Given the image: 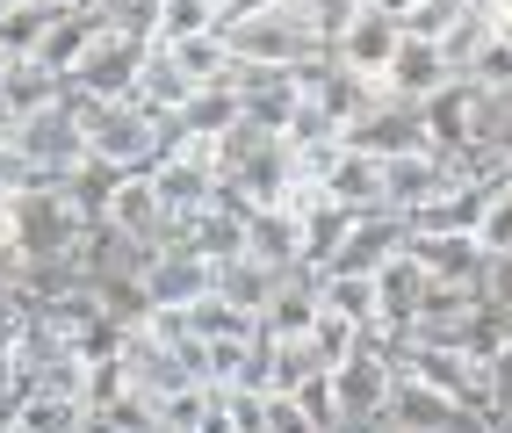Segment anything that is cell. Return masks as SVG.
<instances>
[{
  "label": "cell",
  "mask_w": 512,
  "mask_h": 433,
  "mask_svg": "<svg viewBox=\"0 0 512 433\" xmlns=\"http://www.w3.org/2000/svg\"><path fill=\"white\" fill-rule=\"evenodd\" d=\"M332 433H383L390 426V383H397V354L361 332L347 361H332Z\"/></svg>",
  "instance_id": "obj_1"
},
{
  "label": "cell",
  "mask_w": 512,
  "mask_h": 433,
  "mask_svg": "<svg viewBox=\"0 0 512 433\" xmlns=\"http://www.w3.org/2000/svg\"><path fill=\"white\" fill-rule=\"evenodd\" d=\"M80 130H87V159L116 166V174H145L174 145V123L138 109V102H80Z\"/></svg>",
  "instance_id": "obj_2"
},
{
  "label": "cell",
  "mask_w": 512,
  "mask_h": 433,
  "mask_svg": "<svg viewBox=\"0 0 512 433\" xmlns=\"http://www.w3.org/2000/svg\"><path fill=\"white\" fill-rule=\"evenodd\" d=\"M224 44L238 58V73H289V65H311L325 51L303 0H282V8H267L253 22H224Z\"/></svg>",
  "instance_id": "obj_3"
},
{
  "label": "cell",
  "mask_w": 512,
  "mask_h": 433,
  "mask_svg": "<svg viewBox=\"0 0 512 433\" xmlns=\"http://www.w3.org/2000/svg\"><path fill=\"white\" fill-rule=\"evenodd\" d=\"M0 203H8V239L22 246V260H73L87 217L65 188H15Z\"/></svg>",
  "instance_id": "obj_4"
},
{
  "label": "cell",
  "mask_w": 512,
  "mask_h": 433,
  "mask_svg": "<svg viewBox=\"0 0 512 433\" xmlns=\"http://www.w3.org/2000/svg\"><path fill=\"white\" fill-rule=\"evenodd\" d=\"M397 369H412L419 383H433L448 405L476 412V419H498L491 412V369H484V354H469V347H433V340H404L397 347Z\"/></svg>",
  "instance_id": "obj_5"
},
{
  "label": "cell",
  "mask_w": 512,
  "mask_h": 433,
  "mask_svg": "<svg viewBox=\"0 0 512 433\" xmlns=\"http://www.w3.org/2000/svg\"><path fill=\"white\" fill-rule=\"evenodd\" d=\"M138 65H145V37H123V29L101 15L87 58L65 73L73 87V102H130V87H138Z\"/></svg>",
  "instance_id": "obj_6"
},
{
  "label": "cell",
  "mask_w": 512,
  "mask_h": 433,
  "mask_svg": "<svg viewBox=\"0 0 512 433\" xmlns=\"http://www.w3.org/2000/svg\"><path fill=\"white\" fill-rule=\"evenodd\" d=\"M462 174H455V159L448 152H404V159H383V210L412 224L426 203H440V195H455Z\"/></svg>",
  "instance_id": "obj_7"
},
{
  "label": "cell",
  "mask_w": 512,
  "mask_h": 433,
  "mask_svg": "<svg viewBox=\"0 0 512 433\" xmlns=\"http://www.w3.org/2000/svg\"><path fill=\"white\" fill-rule=\"evenodd\" d=\"M419 123H426V145L433 152H469V145H484V87L476 80H448V87H433L426 102H412Z\"/></svg>",
  "instance_id": "obj_8"
},
{
  "label": "cell",
  "mask_w": 512,
  "mask_h": 433,
  "mask_svg": "<svg viewBox=\"0 0 512 433\" xmlns=\"http://www.w3.org/2000/svg\"><path fill=\"white\" fill-rule=\"evenodd\" d=\"M159 246H181V253H195V260H238L246 253V210H231L224 195H210L202 210H188V217H174L166 224V239Z\"/></svg>",
  "instance_id": "obj_9"
},
{
  "label": "cell",
  "mask_w": 512,
  "mask_h": 433,
  "mask_svg": "<svg viewBox=\"0 0 512 433\" xmlns=\"http://www.w3.org/2000/svg\"><path fill=\"white\" fill-rule=\"evenodd\" d=\"M339 145H354V152H375V159H404V152H426V123H419V109L412 102H375L339 130Z\"/></svg>",
  "instance_id": "obj_10"
},
{
  "label": "cell",
  "mask_w": 512,
  "mask_h": 433,
  "mask_svg": "<svg viewBox=\"0 0 512 433\" xmlns=\"http://www.w3.org/2000/svg\"><path fill=\"white\" fill-rule=\"evenodd\" d=\"M397 246H404V217H390V210H354L347 231H339V246H332V260H325L318 275H375Z\"/></svg>",
  "instance_id": "obj_11"
},
{
  "label": "cell",
  "mask_w": 512,
  "mask_h": 433,
  "mask_svg": "<svg viewBox=\"0 0 512 433\" xmlns=\"http://www.w3.org/2000/svg\"><path fill=\"white\" fill-rule=\"evenodd\" d=\"M397 37H404V29H397L383 8H361V15H354V22L325 44V58H332V65H347L354 80H383V65H390Z\"/></svg>",
  "instance_id": "obj_12"
},
{
  "label": "cell",
  "mask_w": 512,
  "mask_h": 433,
  "mask_svg": "<svg viewBox=\"0 0 512 433\" xmlns=\"http://www.w3.org/2000/svg\"><path fill=\"white\" fill-rule=\"evenodd\" d=\"M404 253L426 268V282L476 289V275H484V246H476V231H404Z\"/></svg>",
  "instance_id": "obj_13"
},
{
  "label": "cell",
  "mask_w": 512,
  "mask_h": 433,
  "mask_svg": "<svg viewBox=\"0 0 512 433\" xmlns=\"http://www.w3.org/2000/svg\"><path fill=\"white\" fill-rule=\"evenodd\" d=\"M94 224L123 231V239H145V246H159L174 217H166L159 188H152V174H116V188H109V203H101V217H94Z\"/></svg>",
  "instance_id": "obj_14"
},
{
  "label": "cell",
  "mask_w": 512,
  "mask_h": 433,
  "mask_svg": "<svg viewBox=\"0 0 512 433\" xmlns=\"http://www.w3.org/2000/svg\"><path fill=\"white\" fill-rule=\"evenodd\" d=\"M455 73H448V58H440V44H426V37H397V51H390V65H383V80H375V94L383 102H426L433 87H448Z\"/></svg>",
  "instance_id": "obj_15"
},
{
  "label": "cell",
  "mask_w": 512,
  "mask_h": 433,
  "mask_svg": "<svg viewBox=\"0 0 512 433\" xmlns=\"http://www.w3.org/2000/svg\"><path fill=\"white\" fill-rule=\"evenodd\" d=\"M94 29H101V8L87 0V8H51V22H44V37L29 44V65H44V73H73V65L87 58V44H94Z\"/></svg>",
  "instance_id": "obj_16"
},
{
  "label": "cell",
  "mask_w": 512,
  "mask_h": 433,
  "mask_svg": "<svg viewBox=\"0 0 512 433\" xmlns=\"http://www.w3.org/2000/svg\"><path fill=\"white\" fill-rule=\"evenodd\" d=\"M246 260H260L267 275H296L303 268V224L282 210V203H267L246 217Z\"/></svg>",
  "instance_id": "obj_17"
},
{
  "label": "cell",
  "mask_w": 512,
  "mask_h": 433,
  "mask_svg": "<svg viewBox=\"0 0 512 433\" xmlns=\"http://www.w3.org/2000/svg\"><path fill=\"white\" fill-rule=\"evenodd\" d=\"M318 188H325V203H339V210H383V159L339 145Z\"/></svg>",
  "instance_id": "obj_18"
},
{
  "label": "cell",
  "mask_w": 512,
  "mask_h": 433,
  "mask_svg": "<svg viewBox=\"0 0 512 433\" xmlns=\"http://www.w3.org/2000/svg\"><path fill=\"white\" fill-rule=\"evenodd\" d=\"M462 419V405H448L433 383H419L412 369H397V383H390V426L397 433H448Z\"/></svg>",
  "instance_id": "obj_19"
},
{
  "label": "cell",
  "mask_w": 512,
  "mask_h": 433,
  "mask_svg": "<svg viewBox=\"0 0 512 433\" xmlns=\"http://www.w3.org/2000/svg\"><path fill=\"white\" fill-rule=\"evenodd\" d=\"M311 318H318V275H311V268L282 275L275 296L260 304V332H267V340H303V332H311Z\"/></svg>",
  "instance_id": "obj_20"
},
{
  "label": "cell",
  "mask_w": 512,
  "mask_h": 433,
  "mask_svg": "<svg viewBox=\"0 0 512 433\" xmlns=\"http://www.w3.org/2000/svg\"><path fill=\"white\" fill-rule=\"evenodd\" d=\"M188 94H195V80H188L181 65H174V51H166V44H145V65H138V87H130V102L174 123Z\"/></svg>",
  "instance_id": "obj_21"
},
{
  "label": "cell",
  "mask_w": 512,
  "mask_h": 433,
  "mask_svg": "<svg viewBox=\"0 0 512 433\" xmlns=\"http://www.w3.org/2000/svg\"><path fill=\"white\" fill-rule=\"evenodd\" d=\"M202 289H210V260H195L181 246H159L145 260V296L152 304H195Z\"/></svg>",
  "instance_id": "obj_22"
},
{
  "label": "cell",
  "mask_w": 512,
  "mask_h": 433,
  "mask_svg": "<svg viewBox=\"0 0 512 433\" xmlns=\"http://www.w3.org/2000/svg\"><path fill=\"white\" fill-rule=\"evenodd\" d=\"M238 116H246V94H238V80H210V87H195L188 102H181L174 130H195V138H224Z\"/></svg>",
  "instance_id": "obj_23"
},
{
  "label": "cell",
  "mask_w": 512,
  "mask_h": 433,
  "mask_svg": "<svg viewBox=\"0 0 512 433\" xmlns=\"http://www.w3.org/2000/svg\"><path fill=\"white\" fill-rule=\"evenodd\" d=\"M174 51V65L195 80V87H210V80H238V58L224 44V29H202V37H181V44H166Z\"/></svg>",
  "instance_id": "obj_24"
},
{
  "label": "cell",
  "mask_w": 512,
  "mask_h": 433,
  "mask_svg": "<svg viewBox=\"0 0 512 433\" xmlns=\"http://www.w3.org/2000/svg\"><path fill=\"white\" fill-rule=\"evenodd\" d=\"M275 282H282V275H267L260 260H246V253H238V260H217V268H210V289L231 296V304H238V311H253V318H260L267 296H275Z\"/></svg>",
  "instance_id": "obj_25"
},
{
  "label": "cell",
  "mask_w": 512,
  "mask_h": 433,
  "mask_svg": "<svg viewBox=\"0 0 512 433\" xmlns=\"http://www.w3.org/2000/svg\"><path fill=\"white\" fill-rule=\"evenodd\" d=\"M188 332H195V340H246V332H260V318H253V311H238L231 296L202 289L195 304H188Z\"/></svg>",
  "instance_id": "obj_26"
},
{
  "label": "cell",
  "mask_w": 512,
  "mask_h": 433,
  "mask_svg": "<svg viewBox=\"0 0 512 433\" xmlns=\"http://www.w3.org/2000/svg\"><path fill=\"white\" fill-rule=\"evenodd\" d=\"M0 94H8V109H15V116H37V109L65 102V94H73V87H65L58 73H44V65L15 58V65H8V80H0Z\"/></svg>",
  "instance_id": "obj_27"
},
{
  "label": "cell",
  "mask_w": 512,
  "mask_h": 433,
  "mask_svg": "<svg viewBox=\"0 0 512 433\" xmlns=\"http://www.w3.org/2000/svg\"><path fill=\"white\" fill-rule=\"evenodd\" d=\"M152 426H159V405L138 383H130L123 397H109V405H87V433H152Z\"/></svg>",
  "instance_id": "obj_28"
},
{
  "label": "cell",
  "mask_w": 512,
  "mask_h": 433,
  "mask_svg": "<svg viewBox=\"0 0 512 433\" xmlns=\"http://www.w3.org/2000/svg\"><path fill=\"white\" fill-rule=\"evenodd\" d=\"M318 304L339 311V318H354L361 332L375 325V282L368 275H318Z\"/></svg>",
  "instance_id": "obj_29"
},
{
  "label": "cell",
  "mask_w": 512,
  "mask_h": 433,
  "mask_svg": "<svg viewBox=\"0 0 512 433\" xmlns=\"http://www.w3.org/2000/svg\"><path fill=\"white\" fill-rule=\"evenodd\" d=\"M202 29H217V8H210V0H159L152 44H181V37H202Z\"/></svg>",
  "instance_id": "obj_30"
},
{
  "label": "cell",
  "mask_w": 512,
  "mask_h": 433,
  "mask_svg": "<svg viewBox=\"0 0 512 433\" xmlns=\"http://www.w3.org/2000/svg\"><path fill=\"white\" fill-rule=\"evenodd\" d=\"M455 80H476L484 94H505V87H512V37H498V29H491V37L476 44V58L462 65Z\"/></svg>",
  "instance_id": "obj_31"
},
{
  "label": "cell",
  "mask_w": 512,
  "mask_h": 433,
  "mask_svg": "<svg viewBox=\"0 0 512 433\" xmlns=\"http://www.w3.org/2000/svg\"><path fill=\"white\" fill-rule=\"evenodd\" d=\"M303 340H311V354H318V369H332V361H347V354H354V340H361V325L318 304V318H311V332H303Z\"/></svg>",
  "instance_id": "obj_32"
},
{
  "label": "cell",
  "mask_w": 512,
  "mask_h": 433,
  "mask_svg": "<svg viewBox=\"0 0 512 433\" xmlns=\"http://www.w3.org/2000/svg\"><path fill=\"white\" fill-rule=\"evenodd\" d=\"M484 37H491V15L476 8V0H469V8L455 15V29L440 37V58H448V73H462V65L476 58V44H484Z\"/></svg>",
  "instance_id": "obj_33"
},
{
  "label": "cell",
  "mask_w": 512,
  "mask_h": 433,
  "mask_svg": "<svg viewBox=\"0 0 512 433\" xmlns=\"http://www.w3.org/2000/svg\"><path fill=\"white\" fill-rule=\"evenodd\" d=\"M462 8H469V0H419V8H404V15H397V29H404V37L440 44V37L455 29V15H462Z\"/></svg>",
  "instance_id": "obj_34"
},
{
  "label": "cell",
  "mask_w": 512,
  "mask_h": 433,
  "mask_svg": "<svg viewBox=\"0 0 512 433\" xmlns=\"http://www.w3.org/2000/svg\"><path fill=\"white\" fill-rule=\"evenodd\" d=\"M476 246L498 253V260H512V188H498L491 203H484V217H476Z\"/></svg>",
  "instance_id": "obj_35"
},
{
  "label": "cell",
  "mask_w": 512,
  "mask_h": 433,
  "mask_svg": "<svg viewBox=\"0 0 512 433\" xmlns=\"http://www.w3.org/2000/svg\"><path fill=\"white\" fill-rule=\"evenodd\" d=\"M303 376H318L311 340H275V397H282V390H296Z\"/></svg>",
  "instance_id": "obj_36"
},
{
  "label": "cell",
  "mask_w": 512,
  "mask_h": 433,
  "mask_svg": "<svg viewBox=\"0 0 512 433\" xmlns=\"http://www.w3.org/2000/svg\"><path fill=\"white\" fill-rule=\"evenodd\" d=\"M282 397H289L296 412H311V419L332 433V376H325V369H318V376H303V383H296V390H282Z\"/></svg>",
  "instance_id": "obj_37"
},
{
  "label": "cell",
  "mask_w": 512,
  "mask_h": 433,
  "mask_svg": "<svg viewBox=\"0 0 512 433\" xmlns=\"http://www.w3.org/2000/svg\"><path fill=\"white\" fill-rule=\"evenodd\" d=\"M181 433H238V426H231V412H224V390H217V383L202 390V405H195V419H188Z\"/></svg>",
  "instance_id": "obj_38"
},
{
  "label": "cell",
  "mask_w": 512,
  "mask_h": 433,
  "mask_svg": "<svg viewBox=\"0 0 512 433\" xmlns=\"http://www.w3.org/2000/svg\"><path fill=\"white\" fill-rule=\"evenodd\" d=\"M267 433H325L311 412H296L289 397H267Z\"/></svg>",
  "instance_id": "obj_39"
},
{
  "label": "cell",
  "mask_w": 512,
  "mask_h": 433,
  "mask_svg": "<svg viewBox=\"0 0 512 433\" xmlns=\"http://www.w3.org/2000/svg\"><path fill=\"white\" fill-rule=\"evenodd\" d=\"M22 325H29L22 289H0V347H15V340H22Z\"/></svg>",
  "instance_id": "obj_40"
},
{
  "label": "cell",
  "mask_w": 512,
  "mask_h": 433,
  "mask_svg": "<svg viewBox=\"0 0 512 433\" xmlns=\"http://www.w3.org/2000/svg\"><path fill=\"white\" fill-rule=\"evenodd\" d=\"M22 268H29V260H22V246L8 239V231H0V289H22Z\"/></svg>",
  "instance_id": "obj_41"
},
{
  "label": "cell",
  "mask_w": 512,
  "mask_h": 433,
  "mask_svg": "<svg viewBox=\"0 0 512 433\" xmlns=\"http://www.w3.org/2000/svg\"><path fill=\"white\" fill-rule=\"evenodd\" d=\"M267 8H282V0H224V8H217V29H224V22H253V15H267Z\"/></svg>",
  "instance_id": "obj_42"
},
{
  "label": "cell",
  "mask_w": 512,
  "mask_h": 433,
  "mask_svg": "<svg viewBox=\"0 0 512 433\" xmlns=\"http://www.w3.org/2000/svg\"><path fill=\"white\" fill-rule=\"evenodd\" d=\"M15 130H22V116L8 109V94H0V152H15Z\"/></svg>",
  "instance_id": "obj_43"
},
{
  "label": "cell",
  "mask_w": 512,
  "mask_h": 433,
  "mask_svg": "<svg viewBox=\"0 0 512 433\" xmlns=\"http://www.w3.org/2000/svg\"><path fill=\"white\" fill-rule=\"evenodd\" d=\"M484 15H491V29H498V37H512V0H491Z\"/></svg>",
  "instance_id": "obj_44"
},
{
  "label": "cell",
  "mask_w": 512,
  "mask_h": 433,
  "mask_svg": "<svg viewBox=\"0 0 512 433\" xmlns=\"http://www.w3.org/2000/svg\"><path fill=\"white\" fill-rule=\"evenodd\" d=\"M8 8H44V0H0V15H8Z\"/></svg>",
  "instance_id": "obj_45"
},
{
  "label": "cell",
  "mask_w": 512,
  "mask_h": 433,
  "mask_svg": "<svg viewBox=\"0 0 512 433\" xmlns=\"http://www.w3.org/2000/svg\"><path fill=\"white\" fill-rule=\"evenodd\" d=\"M44 8H87V0H44Z\"/></svg>",
  "instance_id": "obj_46"
},
{
  "label": "cell",
  "mask_w": 512,
  "mask_h": 433,
  "mask_svg": "<svg viewBox=\"0 0 512 433\" xmlns=\"http://www.w3.org/2000/svg\"><path fill=\"white\" fill-rule=\"evenodd\" d=\"M8 65H15V51H0V80H8Z\"/></svg>",
  "instance_id": "obj_47"
},
{
  "label": "cell",
  "mask_w": 512,
  "mask_h": 433,
  "mask_svg": "<svg viewBox=\"0 0 512 433\" xmlns=\"http://www.w3.org/2000/svg\"><path fill=\"white\" fill-rule=\"evenodd\" d=\"M0 433H29V426H22V419H8V426H0Z\"/></svg>",
  "instance_id": "obj_48"
},
{
  "label": "cell",
  "mask_w": 512,
  "mask_h": 433,
  "mask_svg": "<svg viewBox=\"0 0 512 433\" xmlns=\"http://www.w3.org/2000/svg\"><path fill=\"white\" fill-rule=\"evenodd\" d=\"M0 231H8V203H0Z\"/></svg>",
  "instance_id": "obj_49"
},
{
  "label": "cell",
  "mask_w": 512,
  "mask_h": 433,
  "mask_svg": "<svg viewBox=\"0 0 512 433\" xmlns=\"http://www.w3.org/2000/svg\"><path fill=\"white\" fill-rule=\"evenodd\" d=\"M210 8H224V0H210Z\"/></svg>",
  "instance_id": "obj_50"
},
{
  "label": "cell",
  "mask_w": 512,
  "mask_h": 433,
  "mask_svg": "<svg viewBox=\"0 0 512 433\" xmlns=\"http://www.w3.org/2000/svg\"><path fill=\"white\" fill-rule=\"evenodd\" d=\"M152 433H166V426H152Z\"/></svg>",
  "instance_id": "obj_51"
},
{
  "label": "cell",
  "mask_w": 512,
  "mask_h": 433,
  "mask_svg": "<svg viewBox=\"0 0 512 433\" xmlns=\"http://www.w3.org/2000/svg\"><path fill=\"white\" fill-rule=\"evenodd\" d=\"M505 426H512V412H505Z\"/></svg>",
  "instance_id": "obj_52"
},
{
  "label": "cell",
  "mask_w": 512,
  "mask_h": 433,
  "mask_svg": "<svg viewBox=\"0 0 512 433\" xmlns=\"http://www.w3.org/2000/svg\"><path fill=\"white\" fill-rule=\"evenodd\" d=\"M383 433H397V426H383Z\"/></svg>",
  "instance_id": "obj_53"
},
{
  "label": "cell",
  "mask_w": 512,
  "mask_h": 433,
  "mask_svg": "<svg viewBox=\"0 0 512 433\" xmlns=\"http://www.w3.org/2000/svg\"><path fill=\"white\" fill-rule=\"evenodd\" d=\"M0 405H8V397H0Z\"/></svg>",
  "instance_id": "obj_54"
}]
</instances>
